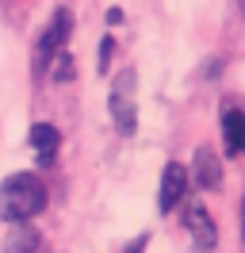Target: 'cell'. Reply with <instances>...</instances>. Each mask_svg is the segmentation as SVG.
<instances>
[{
    "label": "cell",
    "instance_id": "cell-1",
    "mask_svg": "<svg viewBox=\"0 0 245 253\" xmlns=\"http://www.w3.org/2000/svg\"><path fill=\"white\" fill-rule=\"evenodd\" d=\"M50 204L42 176L35 173H12L0 180V219L4 222H31L35 215H42Z\"/></svg>",
    "mask_w": 245,
    "mask_h": 253
},
{
    "label": "cell",
    "instance_id": "cell-2",
    "mask_svg": "<svg viewBox=\"0 0 245 253\" xmlns=\"http://www.w3.org/2000/svg\"><path fill=\"white\" fill-rule=\"evenodd\" d=\"M107 111H111V123L122 138H130L138 130V73L126 65L115 73L111 81V92H107Z\"/></svg>",
    "mask_w": 245,
    "mask_h": 253
},
{
    "label": "cell",
    "instance_id": "cell-4",
    "mask_svg": "<svg viewBox=\"0 0 245 253\" xmlns=\"http://www.w3.org/2000/svg\"><path fill=\"white\" fill-rule=\"evenodd\" d=\"M184 226H188V234H192V250L196 253H211L214 246H218V226H214L211 211L203 204L184 207Z\"/></svg>",
    "mask_w": 245,
    "mask_h": 253
},
{
    "label": "cell",
    "instance_id": "cell-8",
    "mask_svg": "<svg viewBox=\"0 0 245 253\" xmlns=\"http://www.w3.org/2000/svg\"><path fill=\"white\" fill-rule=\"evenodd\" d=\"M222 150L230 158L245 154V111L234 108V104L222 108Z\"/></svg>",
    "mask_w": 245,
    "mask_h": 253
},
{
    "label": "cell",
    "instance_id": "cell-13",
    "mask_svg": "<svg viewBox=\"0 0 245 253\" xmlns=\"http://www.w3.org/2000/svg\"><path fill=\"white\" fill-rule=\"evenodd\" d=\"M142 246H146V234H142V238H134V242L126 246V253H142Z\"/></svg>",
    "mask_w": 245,
    "mask_h": 253
},
{
    "label": "cell",
    "instance_id": "cell-3",
    "mask_svg": "<svg viewBox=\"0 0 245 253\" xmlns=\"http://www.w3.org/2000/svg\"><path fill=\"white\" fill-rule=\"evenodd\" d=\"M69 35H73V12L61 4V8H54V16L46 19V27L39 31V39H35V69H39V73L50 69V62L65 50Z\"/></svg>",
    "mask_w": 245,
    "mask_h": 253
},
{
    "label": "cell",
    "instance_id": "cell-12",
    "mask_svg": "<svg viewBox=\"0 0 245 253\" xmlns=\"http://www.w3.org/2000/svg\"><path fill=\"white\" fill-rule=\"evenodd\" d=\"M107 23H111V27L122 23V8H107Z\"/></svg>",
    "mask_w": 245,
    "mask_h": 253
},
{
    "label": "cell",
    "instance_id": "cell-6",
    "mask_svg": "<svg viewBox=\"0 0 245 253\" xmlns=\"http://www.w3.org/2000/svg\"><path fill=\"white\" fill-rule=\"evenodd\" d=\"M27 142L35 150V158H39V169H50L58 161V150H61V130L54 123H35L27 130Z\"/></svg>",
    "mask_w": 245,
    "mask_h": 253
},
{
    "label": "cell",
    "instance_id": "cell-14",
    "mask_svg": "<svg viewBox=\"0 0 245 253\" xmlns=\"http://www.w3.org/2000/svg\"><path fill=\"white\" fill-rule=\"evenodd\" d=\"M242 242H245V196H242Z\"/></svg>",
    "mask_w": 245,
    "mask_h": 253
},
{
    "label": "cell",
    "instance_id": "cell-5",
    "mask_svg": "<svg viewBox=\"0 0 245 253\" xmlns=\"http://www.w3.org/2000/svg\"><path fill=\"white\" fill-rule=\"evenodd\" d=\"M188 169H184L180 161H168L165 173H161V196H157V207H161V215L168 211H176L184 204V192H188Z\"/></svg>",
    "mask_w": 245,
    "mask_h": 253
},
{
    "label": "cell",
    "instance_id": "cell-11",
    "mask_svg": "<svg viewBox=\"0 0 245 253\" xmlns=\"http://www.w3.org/2000/svg\"><path fill=\"white\" fill-rule=\"evenodd\" d=\"M111 54H115V39H111V35H104V39H100V73H107V69H111Z\"/></svg>",
    "mask_w": 245,
    "mask_h": 253
},
{
    "label": "cell",
    "instance_id": "cell-9",
    "mask_svg": "<svg viewBox=\"0 0 245 253\" xmlns=\"http://www.w3.org/2000/svg\"><path fill=\"white\" fill-rule=\"evenodd\" d=\"M39 246H42V238L31 222H12V230L4 238V253H39Z\"/></svg>",
    "mask_w": 245,
    "mask_h": 253
},
{
    "label": "cell",
    "instance_id": "cell-7",
    "mask_svg": "<svg viewBox=\"0 0 245 253\" xmlns=\"http://www.w3.org/2000/svg\"><path fill=\"white\" fill-rule=\"evenodd\" d=\"M192 180H196L203 192H214L218 184H222V158L214 154L211 146H199L196 150V161H192Z\"/></svg>",
    "mask_w": 245,
    "mask_h": 253
},
{
    "label": "cell",
    "instance_id": "cell-10",
    "mask_svg": "<svg viewBox=\"0 0 245 253\" xmlns=\"http://www.w3.org/2000/svg\"><path fill=\"white\" fill-rule=\"evenodd\" d=\"M50 65H54V81H73V54L69 50H61Z\"/></svg>",
    "mask_w": 245,
    "mask_h": 253
}]
</instances>
